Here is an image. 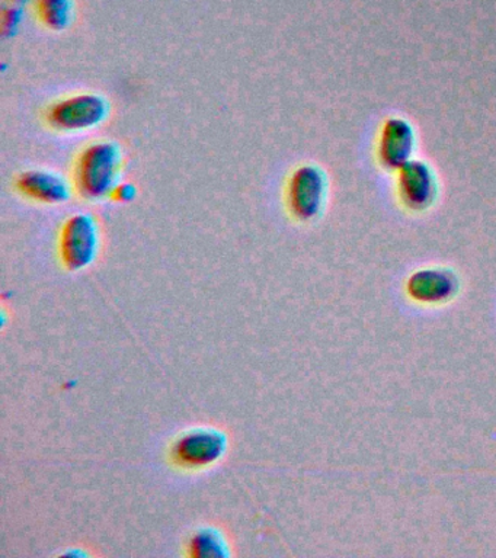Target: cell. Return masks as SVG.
<instances>
[{
    "mask_svg": "<svg viewBox=\"0 0 496 558\" xmlns=\"http://www.w3.org/2000/svg\"><path fill=\"white\" fill-rule=\"evenodd\" d=\"M326 196V178L316 166H302L291 174L287 187V203L291 214L300 221L319 216Z\"/></svg>",
    "mask_w": 496,
    "mask_h": 558,
    "instance_id": "obj_4",
    "label": "cell"
},
{
    "mask_svg": "<svg viewBox=\"0 0 496 558\" xmlns=\"http://www.w3.org/2000/svg\"><path fill=\"white\" fill-rule=\"evenodd\" d=\"M415 150V131L407 120L390 118L383 126L378 157L389 170H400L412 160Z\"/></svg>",
    "mask_w": 496,
    "mask_h": 558,
    "instance_id": "obj_7",
    "label": "cell"
},
{
    "mask_svg": "<svg viewBox=\"0 0 496 558\" xmlns=\"http://www.w3.org/2000/svg\"><path fill=\"white\" fill-rule=\"evenodd\" d=\"M407 290L420 303H443L459 291V278L447 268L420 269L408 279Z\"/></svg>",
    "mask_w": 496,
    "mask_h": 558,
    "instance_id": "obj_8",
    "label": "cell"
},
{
    "mask_svg": "<svg viewBox=\"0 0 496 558\" xmlns=\"http://www.w3.org/2000/svg\"><path fill=\"white\" fill-rule=\"evenodd\" d=\"M190 557L226 558L230 557V544L223 531L216 526H203L194 532L189 541Z\"/></svg>",
    "mask_w": 496,
    "mask_h": 558,
    "instance_id": "obj_10",
    "label": "cell"
},
{
    "mask_svg": "<svg viewBox=\"0 0 496 558\" xmlns=\"http://www.w3.org/2000/svg\"><path fill=\"white\" fill-rule=\"evenodd\" d=\"M134 195H136V191H134L133 185H128V183L120 185L119 183L111 196L119 201H130Z\"/></svg>",
    "mask_w": 496,
    "mask_h": 558,
    "instance_id": "obj_12",
    "label": "cell"
},
{
    "mask_svg": "<svg viewBox=\"0 0 496 558\" xmlns=\"http://www.w3.org/2000/svg\"><path fill=\"white\" fill-rule=\"evenodd\" d=\"M36 12L40 21L51 29L66 28L72 22V0H36Z\"/></svg>",
    "mask_w": 496,
    "mask_h": 558,
    "instance_id": "obj_11",
    "label": "cell"
},
{
    "mask_svg": "<svg viewBox=\"0 0 496 558\" xmlns=\"http://www.w3.org/2000/svg\"><path fill=\"white\" fill-rule=\"evenodd\" d=\"M107 109L106 99L101 96L75 95L55 104L47 113V120L58 130H89L106 118Z\"/></svg>",
    "mask_w": 496,
    "mask_h": 558,
    "instance_id": "obj_5",
    "label": "cell"
},
{
    "mask_svg": "<svg viewBox=\"0 0 496 558\" xmlns=\"http://www.w3.org/2000/svg\"><path fill=\"white\" fill-rule=\"evenodd\" d=\"M229 438L225 430L213 426H198L182 432L173 440L171 456L173 464L186 470L207 469L219 462L228 452Z\"/></svg>",
    "mask_w": 496,
    "mask_h": 558,
    "instance_id": "obj_2",
    "label": "cell"
},
{
    "mask_svg": "<svg viewBox=\"0 0 496 558\" xmlns=\"http://www.w3.org/2000/svg\"><path fill=\"white\" fill-rule=\"evenodd\" d=\"M121 156L119 147L108 142L90 144L75 165V186L85 198L112 195L119 186Z\"/></svg>",
    "mask_w": 496,
    "mask_h": 558,
    "instance_id": "obj_1",
    "label": "cell"
},
{
    "mask_svg": "<svg viewBox=\"0 0 496 558\" xmlns=\"http://www.w3.org/2000/svg\"><path fill=\"white\" fill-rule=\"evenodd\" d=\"M399 195L402 203L413 211H424L437 198V179L433 169L421 160H411L398 170Z\"/></svg>",
    "mask_w": 496,
    "mask_h": 558,
    "instance_id": "obj_6",
    "label": "cell"
},
{
    "mask_svg": "<svg viewBox=\"0 0 496 558\" xmlns=\"http://www.w3.org/2000/svg\"><path fill=\"white\" fill-rule=\"evenodd\" d=\"M60 257L71 270L88 268L99 251V229L88 214H76L64 222L59 240Z\"/></svg>",
    "mask_w": 496,
    "mask_h": 558,
    "instance_id": "obj_3",
    "label": "cell"
},
{
    "mask_svg": "<svg viewBox=\"0 0 496 558\" xmlns=\"http://www.w3.org/2000/svg\"><path fill=\"white\" fill-rule=\"evenodd\" d=\"M16 187L21 194L45 204L63 203L71 194L64 179L55 173L43 172V170H32V172L21 174Z\"/></svg>",
    "mask_w": 496,
    "mask_h": 558,
    "instance_id": "obj_9",
    "label": "cell"
}]
</instances>
